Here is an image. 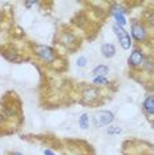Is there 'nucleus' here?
<instances>
[{
    "mask_svg": "<svg viewBox=\"0 0 154 155\" xmlns=\"http://www.w3.org/2000/svg\"><path fill=\"white\" fill-rule=\"evenodd\" d=\"M101 54H102L105 58L114 57V54H116V47H114L113 44H110V43L102 44V47H101Z\"/></svg>",
    "mask_w": 154,
    "mask_h": 155,
    "instance_id": "nucleus-7",
    "label": "nucleus"
},
{
    "mask_svg": "<svg viewBox=\"0 0 154 155\" xmlns=\"http://www.w3.org/2000/svg\"><path fill=\"white\" fill-rule=\"evenodd\" d=\"M92 73L94 74V77H106V74L109 73V68L106 65H97Z\"/></svg>",
    "mask_w": 154,
    "mask_h": 155,
    "instance_id": "nucleus-10",
    "label": "nucleus"
},
{
    "mask_svg": "<svg viewBox=\"0 0 154 155\" xmlns=\"http://www.w3.org/2000/svg\"><path fill=\"white\" fill-rule=\"evenodd\" d=\"M113 31L117 36L118 41H120L122 49H130L132 47V38H130V35L128 33V31L124 29V27L118 25V24H113Z\"/></svg>",
    "mask_w": 154,
    "mask_h": 155,
    "instance_id": "nucleus-3",
    "label": "nucleus"
},
{
    "mask_svg": "<svg viewBox=\"0 0 154 155\" xmlns=\"http://www.w3.org/2000/svg\"><path fill=\"white\" fill-rule=\"evenodd\" d=\"M99 90L97 89H94V87H89V89H86V90H84V100L85 101H92V100H94V98H97L99 97Z\"/></svg>",
    "mask_w": 154,
    "mask_h": 155,
    "instance_id": "nucleus-9",
    "label": "nucleus"
},
{
    "mask_svg": "<svg viewBox=\"0 0 154 155\" xmlns=\"http://www.w3.org/2000/svg\"><path fill=\"white\" fill-rule=\"evenodd\" d=\"M114 121V114L109 110H100L93 115L94 126L97 127H106Z\"/></svg>",
    "mask_w": 154,
    "mask_h": 155,
    "instance_id": "nucleus-1",
    "label": "nucleus"
},
{
    "mask_svg": "<svg viewBox=\"0 0 154 155\" xmlns=\"http://www.w3.org/2000/svg\"><path fill=\"white\" fill-rule=\"evenodd\" d=\"M130 33H132L133 38L137 40V41H143L145 40V37H146V29H145V27H143L141 23H133Z\"/></svg>",
    "mask_w": 154,
    "mask_h": 155,
    "instance_id": "nucleus-4",
    "label": "nucleus"
},
{
    "mask_svg": "<svg viewBox=\"0 0 154 155\" xmlns=\"http://www.w3.org/2000/svg\"><path fill=\"white\" fill-rule=\"evenodd\" d=\"M3 114L7 115V117H12L13 114H15V110L11 107H4V110H3Z\"/></svg>",
    "mask_w": 154,
    "mask_h": 155,
    "instance_id": "nucleus-15",
    "label": "nucleus"
},
{
    "mask_svg": "<svg viewBox=\"0 0 154 155\" xmlns=\"http://www.w3.org/2000/svg\"><path fill=\"white\" fill-rule=\"evenodd\" d=\"M149 23L152 24V25H154V12L152 13V15L149 16Z\"/></svg>",
    "mask_w": 154,
    "mask_h": 155,
    "instance_id": "nucleus-18",
    "label": "nucleus"
},
{
    "mask_svg": "<svg viewBox=\"0 0 154 155\" xmlns=\"http://www.w3.org/2000/svg\"><path fill=\"white\" fill-rule=\"evenodd\" d=\"M112 15H113L114 20H116V24H118V25L121 27H125L126 25V17L124 15V11H122L121 7L118 5H114L113 8H112Z\"/></svg>",
    "mask_w": 154,
    "mask_h": 155,
    "instance_id": "nucleus-6",
    "label": "nucleus"
},
{
    "mask_svg": "<svg viewBox=\"0 0 154 155\" xmlns=\"http://www.w3.org/2000/svg\"><path fill=\"white\" fill-rule=\"evenodd\" d=\"M89 123H90L89 115L86 114V113L81 114V117H80V119H79V125H80V127L84 129V130H86V129L89 127Z\"/></svg>",
    "mask_w": 154,
    "mask_h": 155,
    "instance_id": "nucleus-11",
    "label": "nucleus"
},
{
    "mask_svg": "<svg viewBox=\"0 0 154 155\" xmlns=\"http://www.w3.org/2000/svg\"><path fill=\"white\" fill-rule=\"evenodd\" d=\"M86 62H88V60H86L85 56H80V57L76 60V65L79 66V68H84V66L86 65Z\"/></svg>",
    "mask_w": 154,
    "mask_h": 155,
    "instance_id": "nucleus-14",
    "label": "nucleus"
},
{
    "mask_svg": "<svg viewBox=\"0 0 154 155\" xmlns=\"http://www.w3.org/2000/svg\"><path fill=\"white\" fill-rule=\"evenodd\" d=\"M9 155H23V154L22 153H11Z\"/></svg>",
    "mask_w": 154,
    "mask_h": 155,
    "instance_id": "nucleus-20",
    "label": "nucleus"
},
{
    "mask_svg": "<svg viewBox=\"0 0 154 155\" xmlns=\"http://www.w3.org/2000/svg\"><path fill=\"white\" fill-rule=\"evenodd\" d=\"M35 53H36V56L41 61L48 62V64L53 62L56 58L55 51L51 47H48V45H36L35 47Z\"/></svg>",
    "mask_w": 154,
    "mask_h": 155,
    "instance_id": "nucleus-2",
    "label": "nucleus"
},
{
    "mask_svg": "<svg viewBox=\"0 0 154 155\" xmlns=\"http://www.w3.org/2000/svg\"><path fill=\"white\" fill-rule=\"evenodd\" d=\"M121 131H122V129L120 126H109L106 129V133L109 135H118V134H121Z\"/></svg>",
    "mask_w": 154,
    "mask_h": 155,
    "instance_id": "nucleus-13",
    "label": "nucleus"
},
{
    "mask_svg": "<svg viewBox=\"0 0 154 155\" xmlns=\"http://www.w3.org/2000/svg\"><path fill=\"white\" fill-rule=\"evenodd\" d=\"M4 121V117H3V114H0V123Z\"/></svg>",
    "mask_w": 154,
    "mask_h": 155,
    "instance_id": "nucleus-19",
    "label": "nucleus"
},
{
    "mask_svg": "<svg viewBox=\"0 0 154 155\" xmlns=\"http://www.w3.org/2000/svg\"><path fill=\"white\" fill-rule=\"evenodd\" d=\"M24 4H25L27 8H31V7H32V5L37 4V2H25V3H24Z\"/></svg>",
    "mask_w": 154,
    "mask_h": 155,
    "instance_id": "nucleus-16",
    "label": "nucleus"
},
{
    "mask_svg": "<svg viewBox=\"0 0 154 155\" xmlns=\"http://www.w3.org/2000/svg\"><path fill=\"white\" fill-rule=\"evenodd\" d=\"M142 107L148 114L154 115V96H148L142 104Z\"/></svg>",
    "mask_w": 154,
    "mask_h": 155,
    "instance_id": "nucleus-8",
    "label": "nucleus"
},
{
    "mask_svg": "<svg viewBox=\"0 0 154 155\" xmlns=\"http://www.w3.org/2000/svg\"><path fill=\"white\" fill-rule=\"evenodd\" d=\"M43 154H44V155H56V154L53 153V151L49 150V149H45V150L43 151Z\"/></svg>",
    "mask_w": 154,
    "mask_h": 155,
    "instance_id": "nucleus-17",
    "label": "nucleus"
},
{
    "mask_svg": "<svg viewBox=\"0 0 154 155\" xmlns=\"http://www.w3.org/2000/svg\"><path fill=\"white\" fill-rule=\"evenodd\" d=\"M92 82L96 86H106L108 84H109V81H108L106 77H94Z\"/></svg>",
    "mask_w": 154,
    "mask_h": 155,
    "instance_id": "nucleus-12",
    "label": "nucleus"
},
{
    "mask_svg": "<svg viewBox=\"0 0 154 155\" xmlns=\"http://www.w3.org/2000/svg\"><path fill=\"white\" fill-rule=\"evenodd\" d=\"M128 62L130 66H139L145 62V58H143V53L139 49H134V51L130 53L128 58Z\"/></svg>",
    "mask_w": 154,
    "mask_h": 155,
    "instance_id": "nucleus-5",
    "label": "nucleus"
}]
</instances>
